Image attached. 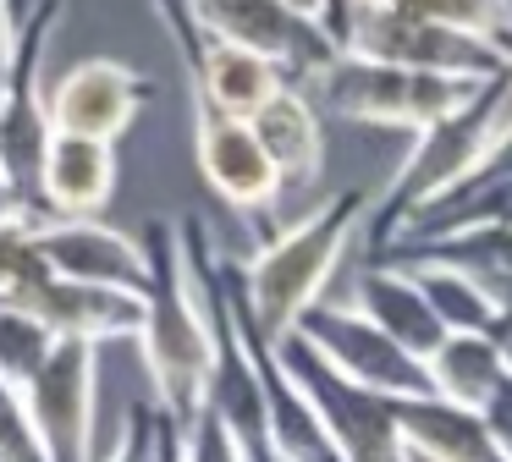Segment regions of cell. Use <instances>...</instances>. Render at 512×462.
<instances>
[{"label":"cell","instance_id":"cell-28","mask_svg":"<svg viewBox=\"0 0 512 462\" xmlns=\"http://www.w3.org/2000/svg\"><path fill=\"white\" fill-rule=\"evenodd\" d=\"M485 424H490V435H496V446H501V457L512 462V380L496 391V402L485 407Z\"/></svg>","mask_w":512,"mask_h":462},{"label":"cell","instance_id":"cell-13","mask_svg":"<svg viewBox=\"0 0 512 462\" xmlns=\"http://www.w3.org/2000/svg\"><path fill=\"white\" fill-rule=\"evenodd\" d=\"M39 248L45 264L61 281H89V286H122V292H144V237L105 220H56L39 215Z\"/></svg>","mask_w":512,"mask_h":462},{"label":"cell","instance_id":"cell-32","mask_svg":"<svg viewBox=\"0 0 512 462\" xmlns=\"http://www.w3.org/2000/svg\"><path fill=\"white\" fill-rule=\"evenodd\" d=\"M424 0H358V11H419Z\"/></svg>","mask_w":512,"mask_h":462},{"label":"cell","instance_id":"cell-23","mask_svg":"<svg viewBox=\"0 0 512 462\" xmlns=\"http://www.w3.org/2000/svg\"><path fill=\"white\" fill-rule=\"evenodd\" d=\"M56 347H61V341L50 336V330L39 325L23 303L0 297V380H12L17 391H28Z\"/></svg>","mask_w":512,"mask_h":462},{"label":"cell","instance_id":"cell-20","mask_svg":"<svg viewBox=\"0 0 512 462\" xmlns=\"http://www.w3.org/2000/svg\"><path fill=\"white\" fill-rule=\"evenodd\" d=\"M424 369H430L435 396H446V402H457V407H474V413H485V407L496 402V391L512 380V358L490 336H479V330L446 336L441 352H435Z\"/></svg>","mask_w":512,"mask_h":462},{"label":"cell","instance_id":"cell-19","mask_svg":"<svg viewBox=\"0 0 512 462\" xmlns=\"http://www.w3.org/2000/svg\"><path fill=\"white\" fill-rule=\"evenodd\" d=\"M287 88V77L254 50H237V44H215L204 50L199 72H193V94H199V110H215V116H237L254 121L270 99Z\"/></svg>","mask_w":512,"mask_h":462},{"label":"cell","instance_id":"cell-17","mask_svg":"<svg viewBox=\"0 0 512 462\" xmlns=\"http://www.w3.org/2000/svg\"><path fill=\"white\" fill-rule=\"evenodd\" d=\"M397 424H402L408 462H507L485 424V413L457 407L435 391L397 402Z\"/></svg>","mask_w":512,"mask_h":462},{"label":"cell","instance_id":"cell-33","mask_svg":"<svg viewBox=\"0 0 512 462\" xmlns=\"http://www.w3.org/2000/svg\"><path fill=\"white\" fill-rule=\"evenodd\" d=\"M490 292H496L501 308H512V275H501V281H490Z\"/></svg>","mask_w":512,"mask_h":462},{"label":"cell","instance_id":"cell-21","mask_svg":"<svg viewBox=\"0 0 512 462\" xmlns=\"http://www.w3.org/2000/svg\"><path fill=\"white\" fill-rule=\"evenodd\" d=\"M402 270L419 275L424 297H430V308L441 314V325L452 330V336L457 330H479V336H485V330L501 319L496 292H490L485 281H474V275L446 270V264H402Z\"/></svg>","mask_w":512,"mask_h":462},{"label":"cell","instance_id":"cell-9","mask_svg":"<svg viewBox=\"0 0 512 462\" xmlns=\"http://www.w3.org/2000/svg\"><path fill=\"white\" fill-rule=\"evenodd\" d=\"M353 55L413 72H441V77H468V83H496L507 77V61L490 39L463 33L452 22H435L424 11H358V33L347 44Z\"/></svg>","mask_w":512,"mask_h":462},{"label":"cell","instance_id":"cell-14","mask_svg":"<svg viewBox=\"0 0 512 462\" xmlns=\"http://www.w3.org/2000/svg\"><path fill=\"white\" fill-rule=\"evenodd\" d=\"M23 308L50 330L56 341H116L144 330V292H122V286H89V281H45Z\"/></svg>","mask_w":512,"mask_h":462},{"label":"cell","instance_id":"cell-24","mask_svg":"<svg viewBox=\"0 0 512 462\" xmlns=\"http://www.w3.org/2000/svg\"><path fill=\"white\" fill-rule=\"evenodd\" d=\"M177 446H182V429L171 424L160 407L133 402L127 418H122V435H116L111 457H100V462H171Z\"/></svg>","mask_w":512,"mask_h":462},{"label":"cell","instance_id":"cell-12","mask_svg":"<svg viewBox=\"0 0 512 462\" xmlns=\"http://www.w3.org/2000/svg\"><path fill=\"white\" fill-rule=\"evenodd\" d=\"M193 160L199 176L221 204L243 209V215H265L287 187H281L276 165H270L265 143L254 138V127L237 116H215L199 110V127H193Z\"/></svg>","mask_w":512,"mask_h":462},{"label":"cell","instance_id":"cell-6","mask_svg":"<svg viewBox=\"0 0 512 462\" xmlns=\"http://www.w3.org/2000/svg\"><path fill=\"white\" fill-rule=\"evenodd\" d=\"M199 28L215 44L265 55L292 88H309V94L347 55L331 39V28L298 0H199Z\"/></svg>","mask_w":512,"mask_h":462},{"label":"cell","instance_id":"cell-25","mask_svg":"<svg viewBox=\"0 0 512 462\" xmlns=\"http://www.w3.org/2000/svg\"><path fill=\"white\" fill-rule=\"evenodd\" d=\"M0 462H50L39 424L28 413V396L12 380H0Z\"/></svg>","mask_w":512,"mask_h":462},{"label":"cell","instance_id":"cell-5","mask_svg":"<svg viewBox=\"0 0 512 462\" xmlns=\"http://www.w3.org/2000/svg\"><path fill=\"white\" fill-rule=\"evenodd\" d=\"M61 11H67V0H34L23 11L12 66L0 77V176L12 182L23 209H39V171H45V154L56 143L45 99V50L61 28Z\"/></svg>","mask_w":512,"mask_h":462},{"label":"cell","instance_id":"cell-22","mask_svg":"<svg viewBox=\"0 0 512 462\" xmlns=\"http://www.w3.org/2000/svg\"><path fill=\"white\" fill-rule=\"evenodd\" d=\"M45 281H56V270L45 264V248H39V209L0 220V297L23 303Z\"/></svg>","mask_w":512,"mask_h":462},{"label":"cell","instance_id":"cell-30","mask_svg":"<svg viewBox=\"0 0 512 462\" xmlns=\"http://www.w3.org/2000/svg\"><path fill=\"white\" fill-rule=\"evenodd\" d=\"M23 0H0V77L12 66V50H17V28H23Z\"/></svg>","mask_w":512,"mask_h":462},{"label":"cell","instance_id":"cell-10","mask_svg":"<svg viewBox=\"0 0 512 462\" xmlns=\"http://www.w3.org/2000/svg\"><path fill=\"white\" fill-rule=\"evenodd\" d=\"M45 99H50V127L56 132H67V138L116 143L138 121V110L155 99V83H149L138 66H127V61L89 55V61L67 66V72L50 83Z\"/></svg>","mask_w":512,"mask_h":462},{"label":"cell","instance_id":"cell-2","mask_svg":"<svg viewBox=\"0 0 512 462\" xmlns=\"http://www.w3.org/2000/svg\"><path fill=\"white\" fill-rule=\"evenodd\" d=\"M369 215H375L369 187H342L336 198L314 204L303 220H292L276 237H265L254 248V259L237 264L259 336L265 341L292 336V330L303 325V314L325 303V286H331L347 242L364 231Z\"/></svg>","mask_w":512,"mask_h":462},{"label":"cell","instance_id":"cell-1","mask_svg":"<svg viewBox=\"0 0 512 462\" xmlns=\"http://www.w3.org/2000/svg\"><path fill=\"white\" fill-rule=\"evenodd\" d=\"M144 330H138V347H144L149 380H155L160 413L188 435V424L204 413V396H210V369H215V319L204 303V286L193 275L188 259V237H182V220H144Z\"/></svg>","mask_w":512,"mask_h":462},{"label":"cell","instance_id":"cell-31","mask_svg":"<svg viewBox=\"0 0 512 462\" xmlns=\"http://www.w3.org/2000/svg\"><path fill=\"white\" fill-rule=\"evenodd\" d=\"M12 215H23V198L12 193V182L0 176V220H12Z\"/></svg>","mask_w":512,"mask_h":462},{"label":"cell","instance_id":"cell-27","mask_svg":"<svg viewBox=\"0 0 512 462\" xmlns=\"http://www.w3.org/2000/svg\"><path fill=\"white\" fill-rule=\"evenodd\" d=\"M182 462H248V451L237 446L232 429L204 407V413L188 424V435H182Z\"/></svg>","mask_w":512,"mask_h":462},{"label":"cell","instance_id":"cell-29","mask_svg":"<svg viewBox=\"0 0 512 462\" xmlns=\"http://www.w3.org/2000/svg\"><path fill=\"white\" fill-rule=\"evenodd\" d=\"M320 17H325V28H331V39L347 50L353 33H358V0H320Z\"/></svg>","mask_w":512,"mask_h":462},{"label":"cell","instance_id":"cell-15","mask_svg":"<svg viewBox=\"0 0 512 462\" xmlns=\"http://www.w3.org/2000/svg\"><path fill=\"white\" fill-rule=\"evenodd\" d=\"M347 303L364 319H375V325L386 330L397 347H408L419 363H430L435 352H441V341L452 336V330L441 325V314L430 308V297H424L419 275L402 270V264H364Z\"/></svg>","mask_w":512,"mask_h":462},{"label":"cell","instance_id":"cell-8","mask_svg":"<svg viewBox=\"0 0 512 462\" xmlns=\"http://www.w3.org/2000/svg\"><path fill=\"white\" fill-rule=\"evenodd\" d=\"M298 336L309 341V347L320 352L342 380L364 385V391H380V396H391V402H413V396H430L435 391L430 369H424L408 347H397L375 319L358 314L353 303L325 297L320 308L303 314Z\"/></svg>","mask_w":512,"mask_h":462},{"label":"cell","instance_id":"cell-4","mask_svg":"<svg viewBox=\"0 0 512 462\" xmlns=\"http://www.w3.org/2000/svg\"><path fill=\"white\" fill-rule=\"evenodd\" d=\"M485 83L468 77H441V72H413V66L369 61L347 50L331 72L314 83V105L336 121H369V127H408L424 132L463 110Z\"/></svg>","mask_w":512,"mask_h":462},{"label":"cell","instance_id":"cell-3","mask_svg":"<svg viewBox=\"0 0 512 462\" xmlns=\"http://www.w3.org/2000/svg\"><path fill=\"white\" fill-rule=\"evenodd\" d=\"M507 127H512V72L496 77V83H485L446 121L413 132V149L402 154L397 176L380 187V204H375V215H369V248H375V259L424 215V209H435L452 193H463Z\"/></svg>","mask_w":512,"mask_h":462},{"label":"cell","instance_id":"cell-7","mask_svg":"<svg viewBox=\"0 0 512 462\" xmlns=\"http://www.w3.org/2000/svg\"><path fill=\"white\" fill-rule=\"evenodd\" d=\"M276 358L292 369V380L309 391V402L320 407L331 440L342 446L347 462H408V446H402V424H397V402L380 391H364V385L342 380L309 341L292 330V336L276 341Z\"/></svg>","mask_w":512,"mask_h":462},{"label":"cell","instance_id":"cell-11","mask_svg":"<svg viewBox=\"0 0 512 462\" xmlns=\"http://www.w3.org/2000/svg\"><path fill=\"white\" fill-rule=\"evenodd\" d=\"M94 352H100L94 341H61L39 380L23 391L50 462H94V391H100Z\"/></svg>","mask_w":512,"mask_h":462},{"label":"cell","instance_id":"cell-26","mask_svg":"<svg viewBox=\"0 0 512 462\" xmlns=\"http://www.w3.org/2000/svg\"><path fill=\"white\" fill-rule=\"evenodd\" d=\"M419 11L463 33H479V39H496L501 28H512V0H424Z\"/></svg>","mask_w":512,"mask_h":462},{"label":"cell","instance_id":"cell-34","mask_svg":"<svg viewBox=\"0 0 512 462\" xmlns=\"http://www.w3.org/2000/svg\"><path fill=\"white\" fill-rule=\"evenodd\" d=\"M298 6H309V11H314V17H320V0H298ZM320 22H325V17H320Z\"/></svg>","mask_w":512,"mask_h":462},{"label":"cell","instance_id":"cell-18","mask_svg":"<svg viewBox=\"0 0 512 462\" xmlns=\"http://www.w3.org/2000/svg\"><path fill=\"white\" fill-rule=\"evenodd\" d=\"M248 127H254L259 143H265V154H270V165H276V176H281L287 193H303V187L320 182V171H325V127H320V105H314L309 88L287 83L254 121H248Z\"/></svg>","mask_w":512,"mask_h":462},{"label":"cell","instance_id":"cell-16","mask_svg":"<svg viewBox=\"0 0 512 462\" xmlns=\"http://www.w3.org/2000/svg\"><path fill=\"white\" fill-rule=\"evenodd\" d=\"M111 198H116V143L56 132L45 171H39V215L100 220V209Z\"/></svg>","mask_w":512,"mask_h":462}]
</instances>
